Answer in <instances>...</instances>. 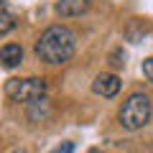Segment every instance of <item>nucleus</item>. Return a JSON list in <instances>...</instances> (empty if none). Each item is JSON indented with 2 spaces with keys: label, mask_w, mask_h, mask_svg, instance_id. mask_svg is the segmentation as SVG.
I'll return each mask as SVG.
<instances>
[{
  "label": "nucleus",
  "mask_w": 153,
  "mask_h": 153,
  "mask_svg": "<svg viewBox=\"0 0 153 153\" xmlns=\"http://www.w3.org/2000/svg\"><path fill=\"white\" fill-rule=\"evenodd\" d=\"M21 61H23V46L21 44H5L0 49V66L16 69V66H21Z\"/></svg>",
  "instance_id": "6"
},
{
  "label": "nucleus",
  "mask_w": 153,
  "mask_h": 153,
  "mask_svg": "<svg viewBox=\"0 0 153 153\" xmlns=\"http://www.w3.org/2000/svg\"><path fill=\"white\" fill-rule=\"evenodd\" d=\"M16 13H13L10 3L8 0H0V36H5V33H10L13 28H16Z\"/></svg>",
  "instance_id": "7"
},
{
  "label": "nucleus",
  "mask_w": 153,
  "mask_h": 153,
  "mask_svg": "<svg viewBox=\"0 0 153 153\" xmlns=\"http://www.w3.org/2000/svg\"><path fill=\"white\" fill-rule=\"evenodd\" d=\"M33 51L44 64H51V66L66 64L76 54V33L69 26H49L38 36Z\"/></svg>",
  "instance_id": "1"
},
{
  "label": "nucleus",
  "mask_w": 153,
  "mask_h": 153,
  "mask_svg": "<svg viewBox=\"0 0 153 153\" xmlns=\"http://www.w3.org/2000/svg\"><path fill=\"white\" fill-rule=\"evenodd\" d=\"M123 82H120V76L112 74V71H102V74L94 76V82H92V92L97 94V97H115V94L120 92Z\"/></svg>",
  "instance_id": "4"
},
{
  "label": "nucleus",
  "mask_w": 153,
  "mask_h": 153,
  "mask_svg": "<svg viewBox=\"0 0 153 153\" xmlns=\"http://www.w3.org/2000/svg\"><path fill=\"white\" fill-rule=\"evenodd\" d=\"M92 8V0H56V16L61 18H74V16H82Z\"/></svg>",
  "instance_id": "5"
},
{
  "label": "nucleus",
  "mask_w": 153,
  "mask_h": 153,
  "mask_svg": "<svg viewBox=\"0 0 153 153\" xmlns=\"http://www.w3.org/2000/svg\"><path fill=\"white\" fill-rule=\"evenodd\" d=\"M10 153H23V151H10Z\"/></svg>",
  "instance_id": "11"
},
{
  "label": "nucleus",
  "mask_w": 153,
  "mask_h": 153,
  "mask_svg": "<svg viewBox=\"0 0 153 153\" xmlns=\"http://www.w3.org/2000/svg\"><path fill=\"white\" fill-rule=\"evenodd\" d=\"M3 89H5L8 100L31 105V102H36V100H44L49 84H46V79H41V76H26V79H8Z\"/></svg>",
  "instance_id": "3"
},
{
  "label": "nucleus",
  "mask_w": 153,
  "mask_h": 153,
  "mask_svg": "<svg viewBox=\"0 0 153 153\" xmlns=\"http://www.w3.org/2000/svg\"><path fill=\"white\" fill-rule=\"evenodd\" d=\"M143 76L153 84V56H148V59L143 61Z\"/></svg>",
  "instance_id": "8"
},
{
  "label": "nucleus",
  "mask_w": 153,
  "mask_h": 153,
  "mask_svg": "<svg viewBox=\"0 0 153 153\" xmlns=\"http://www.w3.org/2000/svg\"><path fill=\"white\" fill-rule=\"evenodd\" d=\"M51 153H74V143H71V140H64V143H59Z\"/></svg>",
  "instance_id": "9"
},
{
  "label": "nucleus",
  "mask_w": 153,
  "mask_h": 153,
  "mask_svg": "<svg viewBox=\"0 0 153 153\" xmlns=\"http://www.w3.org/2000/svg\"><path fill=\"white\" fill-rule=\"evenodd\" d=\"M89 153H107V151H102V148H92Z\"/></svg>",
  "instance_id": "10"
},
{
  "label": "nucleus",
  "mask_w": 153,
  "mask_h": 153,
  "mask_svg": "<svg viewBox=\"0 0 153 153\" xmlns=\"http://www.w3.org/2000/svg\"><path fill=\"white\" fill-rule=\"evenodd\" d=\"M151 115H153V102L146 92H133L125 97V102L120 105V112H117V120L125 130L135 133L143 130V128L151 123Z\"/></svg>",
  "instance_id": "2"
}]
</instances>
